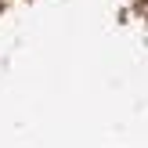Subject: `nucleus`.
<instances>
[{"label": "nucleus", "mask_w": 148, "mask_h": 148, "mask_svg": "<svg viewBox=\"0 0 148 148\" xmlns=\"http://www.w3.org/2000/svg\"><path fill=\"white\" fill-rule=\"evenodd\" d=\"M0 11H4V7H0Z\"/></svg>", "instance_id": "1"}]
</instances>
